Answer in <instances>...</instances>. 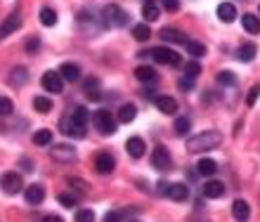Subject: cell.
I'll use <instances>...</instances> for the list:
<instances>
[{"mask_svg": "<svg viewBox=\"0 0 260 222\" xmlns=\"http://www.w3.org/2000/svg\"><path fill=\"white\" fill-rule=\"evenodd\" d=\"M222 144V135L218 130H204L187 139V152L189 154H204V152H213Z\"/></svg>", "mask_w": 260, "mask_h": 222, "instance_id": "1", "label": "cell"}, {"mask_svg": "<svg viewBox=\"0 0 260 222\" xmlns=\"http://www.w3.org/2000/svg\"><path fill=\"white\" fill-rule=\"evenodd\" d=\"M128 21H130V14L125 12L123 7H118V5H107L102 10V24L107 28H123V26H128Z\"/></svg>", "mask_w": 260, "mask_h": 222, "instance_id": "2", "label": "cell"}, {"mask_svg": "<svg viewBox=\"0 0 260 222\" xmlns=\"http://www.w3.org/2000/svg\"><path fill=\"white\" fill-rule=\"evenodd\" d=\"M92 123H95V128L102 135H114L116 132V118L111 116V111H107V109H97L95 114H92Z\"/></svg>", "mask_w": 260, "mask_h": 222, "instance_id": "3", "label": "cell"}, {"mask_svg": "<svg viewBox=\"0 0 260 222\" xmlns=\"http://www.w3.org/2000/svg\"><path fill=\"white\" fill-rule=\"evenodd\" d=\"M149 57L154 59L156 64H166V66H180V55L175 50L171 48H151L149 50Z\"/></svg>", "mask_w": 260, "mask_h": 222, "instance_id": "4", "label": "cell"}, {"mask_svg": "<svg viewBox=\"0 0 260 222\" xmlns=\"http://www.w3.org/2000/svg\"><path fill=\"white\" fill-rule=\"evenodd\" d=\"M171 166H173V159H171V152L166 149L164 144H158V146H154L151 149V168L154 170H171Z\"/></svg>", "mask_w": 260, "mask_h": 222, "instance_id": "5", "label": "cell"}, {"mask_svg": "<svg viewBox=\"0 0 260 222\" xmlns=\"http://www.w3.org/2000/svg\"><path fill=\"white\" fill-rule=\"evenodd\" d=\"M0 189L5 192V194H19L21 189H24V182H21V175L10 170V173H3L0 175Z\"/></svg>", "mask_w": 260, "mask_h": 222, "instance_id": "6", "label": "cell"}, {"mask_svg": "<svg viewBox=\"0 0 260 222\" xmlns=\"http://www.w3.org/2000/svg\"><path fill=\"white\" fill-rule=\"evenodd\" d=\"M41 85L45 92H52V95H57V92L64 90V78L59 71H45L41 78Z\"/></svg>", "mask_w": 260, "mask_h": 222, "instance_id": "7", "label": "cell"}, {"mask_svg": "<svg viewBox=\"0 0 260 222\" xmlns=\"http://www.w3.org/2000/svg\"><path fill=\"white\" fill-rule=\"evenodd\" d=\"M59 125H62V132L67 135V137H76V139H83V137H85V125L78 123V121H76L71 114H69V116H64Z\"/></svg>", "mask_w": 260, "mask_h": 222, "instance_id": "8", "label": "cell"}, {"mask_svg": "<svg viewBox=\"0 0 260 222\" xmlns=\"http://www.w3.org/2000/svg\"><path fill=\"white\" fill-rule=\"evenodd\" d=\"M114 168H116V161H114V156L109 152H102L95 156V170L100 175H111Z\"/></svg>", "mask_w": 260, "mask_h": 222, "instance_id": "9", "label": "cell"}, {"mask_svg": "<svg viewBox=\"0 0 260 222\" xmlns=\"http://www.w3.org/2000/svg\"><path fill=\"white\" fill-rule=\"evenodd\" d=\"M50 156L59 163H71V161H76V149L69 144H55L50 149Z\"/></svg>", "mask_w": 260, "mask_h": 222, "instance_id": "10", "label": "cell"}, {"mask_svg": "<svg viewBox=\"0 0 260 222\" xmlns=\"http://www.w3.org/2000/svg\"><path fill=\"white\" fill-rule=\"evenodd\" d=\"M225 184L218 180H208L204 182V187H201V194H204V199H222L225 196Z\"/></svg>", "mask_w": 260, "mask_h": 222, "instance_id": "11", "label": "cell"}, {"mask_svg": "<svg viewBox=\"0 0 260 222\" xmlns=\"http://www.w3.org/2000/svg\"><path fill=\"white\" fill-rule=\"evenodd\" d=\"M154 106H156L161 114H166V116H175V114H178V102L173 97H168V95H156Z\"/></svg>", "mask_w": 260, "mask_h": 222, "instance_id": "12", "label": "cell"}, {"mask_svg": "<svg viewBox=\"0 0 260 222\" xmlns=\"http://www.w3.org/2000/svg\"><path fill=\"white\" fill-rule=\"evenodd\" d=\"M19 26H21V17H19V12H12L5 21H3V26H0V41H5L7 35H12L14 31H19Z\"/></svg>", "mask_w": 260, "mask_h": 222, "instance_id": "13", "label": "cell"}, {"mask_svg": "<svg viewBox=\"0 0 260 222\" xmlns=\"http://www.w3.org/2000/svg\"><path fill=\"white\" fill-rule=\"evenodd\" d=\"M24 199H26V203H31V206H38V203H43V199H45V187H43V184H28V187L24 189Z\"/></svg>", "mask_w": 260, "mask_h": 222, "instance_id": "14", "label": "cell"}, {"mask_svg": "<svg viewBox=\"0 0 260 222\" xmlns=\"http://www.w3.org/2000/svg\"><path fill=\"white\" fill-rule=\"evenodd\" d=\"M161 38H164L166 43H175V45H187V41H189L180 28H173V26L161 28Z\"/></svg>", "mask_w": 260, "mask_h": 222, "instance_id": "15", "label": "cell"}, {"mask_svg": "<svg viewBox=\"0 0 260 222\" xmlns=\"http://www.w3.org/2000/svg\"><path fill=\"white\" fill-rule=\"evenodd\" d=\"M57 71L62 73V78H64V81H69V83L81 81V66H78V64H74V62H64Z\"/></svg>", "mask_w": 260, "mask_h": 222, "instance_id": "16", "label": "cell"}, {"mask_svg": "<svg viewBox=\"0 0 260 222\" xmlns=\"http://www.w3.org/2000/svg\"><path fill=\"white\" fill-rule=\"evenodd\" d=\"M232 215L237 222H246L248 217H251V206H248L244 199H237V201L232 203Z\"/></svg>", "mask_w": 260, "mask_h": 222, "instance_id": "17", "label": "cell"}, {"mask_svg": "<svg viewBox=\"0 0 260 222\" xmlns=\"http://www.w3.org/2000/svg\"><path fill=\"white\" fill-rule=\"evenodd\" d=\"M125 149H128V154L133 159H142L144 152H147V144H144L142 137H130L128 142H125Z\"/></svg>", "mask_w": 260, "mask_h": 222, "instance_id": "18", "label": "cell"}, {"mask_svg": "<svg viewBox=\"0 0 260 222\" xmlns=\"http://www.w3.org/2000/svg\"><path fill=\"white\" fill-rule=\"evenodd\" d=\"M168 199H173V201H185L187 196H189V189H187L185 182H173L171 187H168Z\"/></svg>", "mask_w": 260, "mask_h": 222, "instance_id": "19", "label": "cell"}, {"mask_svg": "<svg viewBox=\"0 0 260 222\" xmlns=\"http://www.w3.org/2000/svg\"><path fill=\"white\" fill-rule=\"evenodd\" d=\"M142 17H144V21H156L158 17H161V7H158L156 0H144Z\"/></svg>", "mask_w": 260, "mask_h": 222, "instance_id": "20", "label": "cell"}, {"mask_svg": "<svg viewBox=\"0 0 260 222\" xmlns=\"http://www.w3.org/2000/svg\"><path fill=\"white\" fill-rule=\"evenodd\" d=\"M218 19L225 21V24H232L237 19V7L232 3H220L218 5Z\"/></svg>", "mask_w": 260, "mask_h": 222, "instance_id": "21", "label": "cell"}, {"mask_svg": "<svg viewBox=\"0 0 260 222\" xmlns=\"http://www.w3.org/2000/svg\"><path fill=\"white\" fill-rule=\"evenodd\" d=\"M255 55H258L255 43H244V45H239V50H237V59H239V62H253Z\"/></svg>", "mask_w": 260, "mask_h": 222, "instance_id": "22", "label": "cell"}, {"mask_svg": "<svg viewBox=\"0 0 260 222\" xmlns=\"http://www.w3.org/2000/svg\"><path fill=\"white\" fill-rule=\"evenodd\" d=\"M26 81H28V71L24 69V66H14V69L10 71V78H7V83L14 85V88H21Z\"/></svg>", "mask_w": 260, "mask_h": 222, "instance_id": "23", "label": "cell"}, {"mask_svg": "<svg viewBox=\"0 0 260 222\" xmlns=\"http://www.w3.org/2000/svg\"><path fill=\"white\" fill-rule=\"evenodd\" d=\"M241 26L246 28V33H251V35L260 33V17H255V14H244V17H241Z\"/></svg>", "mask_w": 260, "mask_h": 222, "instance_id": "24", "label": "cell"}, {"mask_svg": "<svg viewBox=\"0 0 260 222\" xmlns=\"http://www.w3.org/2000/svg\"><path fill=\"white\" fill-rule=\"evenodd\" d=\"M135 78L140 83H154V81H156V69H154V66H137Z\"/></svg>", "mask_w": 260, "mask_h": 222, "instance_id": "25", "label": "cell"}, {"mask_svg": "<svg viewBox=\"0 0 260 222\" xmlns=\"http://www.w3.org/2000/svg\"><path fill=\"white\" fill-rule=\"evenodd\" d=\"M197 170H199V175H206V177H211V175H215L218 173V163L213 159H201L197 163Z\"/></svg>", "mask_w": 260, "mask_h": 222, "instance_id": "26", "label": "cell"}, {"mask_svg": "<svg viewBox=\"0 0 260 222\" xmlns=\"http://www.w3.org/2000/svg\"><path fill=\"white\" fill-rule=\"evenodd\" d=\"M137 116V106L135 104H123L118 109V123H133Z\"/></svg>", "mask_w": 260, "mask_h": 222, "instance_id": "27", "label": "cell"}, {"mask_svg": "<svg viewBox=\"0 0 260 222\" xmlns=\"http://www.w3.org/2000/svg\"><path fill=\"white\" fill-rule=\"evenodd\" d=\"M85 97L90 102H100L102 99V92H100V83H97V78H90L88 83H85Z\"/></svg>", "mask_w": 260, "mask_h": 222, "instance_id": "28", "label": "cell"}, {"mask_svg": "<svg viewBox=\"0 0 260 222\" xmlns=\"http://www.w3.org/2000/svg\"><path fill=\"white\" fill-rule=\"evenodd\" d=\"M34 144L38 146H50L52 144V130H48V128H41V130L34 132Z\"/></svg>", "mask_w": 260, "mask_h": 222, "instance_id": "29", "label": "cell"}, {"mask_svg": "<svg viewBox=\"0 0 260 222\" xmlns=\"http://www.w3.org/2000/svg\"><path fill=\"white\" fill-rule=\"evenodd\" d=\"M133 38H135L137 43H147L151 38V31H149V26H147V21L144 24H135L133 26Z\"/></svg>", "mask_w": 260, "mask_h": 222, "instance_id": "30", "label": "cell"}, {"mask_svg": "<svg viewBox=\"0 0 260 222\" xmlns=\"http://www.w3.org/2000/svg\"><path fill=\"white\" fill-rule=\"evenodd\" d=\"M38 17H41L43 26H55V24H57V12L52 10V7H41Z\"/></svg>", "mask_w": 260, "mask_h": 222, "instance_id": "31", "label": "cell"}, {"mask_svg": "<svg viewBox=\"0 0 260 222\" xmlns=\"http://www.w3.org/2000/svg\"><path fill=\"white\" fill-rule=\"evenodd\" d=\"M34 109L38 114H50L52 111V99L45 97V95H38V97H34Z\"/></svg>", "mask_w": 260, "mask_h": 222, "instance_id": "32", "label": "cell"}, {"mask_svg": "<svg viewBox=\"0 0 260 222\" xmlns=\"http://www.w3.org/2000/svg\"><path fill=\"white\" fill-rule=\"evenodd\" d=\"M189 128H192V121H189L187 116H178V118H175V135H180V137H182V135H187V132H189Z\"/></svg>", "mask_w": 260, "mask_h": 222, "instance_id": "33", "label": "cell"}, {"mask_svg": "<svg viewBox=\"0 0 260 222\" xmlns=\"http://www.w3.org/2000/svg\"><path fill=\"white\" fill-rule=\"evenodd\" d=\"M187 52H189L194 59H199V57L206 55V45L204 43H197V41H187Z\"/></svg>", "mask_w": 260, "mask_h": 222, "instance_id": "34", "label": "cell"}, {"mask_svg": "<svg viewBox=\"0 0 260 222\" xmlns=\"http://www.w3.org/2000/svg\"><path fill=\"white\" fill-rule=\"evenodd\" d=\"M71 116L78 121V123H83V125H88V121H90V111L85 109V106H76L74 111H71Z\"/></svg>", "mask_w": 260, "mask_h": 222, "instance_id": "35", "label": "cell"}, {"mask_svg": "<svg viewBox=\"0 0 260 222\" xmlns=\"http://www.w3.org/2000/svg\"><path fill=\"white\" fill-rule=\"evenodd\" d=\"M12 111H14L12 99H10V97H5V95H0V116L5 118V116H10Z\"/></svg>", "mask_w": 260, "mask_h": 222, "instance_id": "36", "label": "cell"}, {"mask_svg": "<svg viewBox=\"0 0 260 222\" xmlns=\"http://www.w3.org/2000/svg\"><path fill=\"white\" fill-rule=\"evenodd\" d=\"M218 83L220 85H234V83H237V76H234L232 71H220V73H218Z\"/></svg>", "mask_w": 260, "mask_h": 222, "instance_id": "37", "label": "cell"}, {"mask_svg": "<svg viewBox=\"0 0 260 222\" xmlns=\"http://www.w3.org/2000/svg\"><path fill=\"white\" fill-rule=\"evenodd\" d=\"M67 182H69V187H74L78 194H88V184H85L83 180H78V177H69Z\"/></svg>", "mask_w": 260, "mask_h": 222, "instance_id": "38", "label": "cell"}, {"mask_svg": "<svg viewBox=\"0 0 260 222\" xmlns=\"http://www.w3.org/2000/svg\"><path fill=\"white\" fill-rule=\"evenodd\" d=\"M199 73H201V64H199V62H187L185 64V76L197 78Z\"/></svg>", "mask_w": 260, "mask_h": 222, "instance_id": "39", "label": "cell"}, {"mask_svg": "<svg viewBox=\"0 0 260 222\" xmlns=\"http://www.w3.org/2000/svg\"><path fill=\"white\" fill-rule=\"evenodd\" d=\"M57 201L62 203L64 208H74L76 203H78V199H76L74 194H59V196H57Z\"/></svg>", "mask_w": 260, "mask_h": 222, "instance_id": "40", "label": "cell"}, {"mask_svg": "<svg viewBox=\"0 0 260 222\" xmlns=\"http://www.w3.org/2000/svg\"><path fill=\"white\" fill-rule=\"evenodd\" d=\"M76 222H95V213L90 208H83L76 213Z\"/></svg>", "mask_w": 260, "mask_h": 222, "instance_id": "41", "label": "cell"}, {"mask_svg": "<svg viewBox=\"0 0 260 222\" xmlns=\"http://www.w3.org/2000/svg\"><path fill=\"white\" fill-rule=\"evenodd\" d=\"M258 97H260V85H253V88L248 90V95H246V104L253 106L255 102H258Z\"/></svg>", "mask_w": 260, "mask_h": 222, "instance_id": "42", "label": "cell"}, {"mask_svg": "<svg viewBox=\"0 0 260 222\" xmlns=\"http://www.w3.org/2000/svg\"><path fill=\"white\" fill-rule=\"evenodd\" d=\"M161 7L166 12H178L180 10V0H161Z\"/></svg>", "mask_w": 260, "mask_h": 222, "instance_id": "43", "label": "cell"}, {"mask_svg": "<svg viewBox=\"0 0 260 222\" xmlns=\"http://www.w3.org/2000/svg\"><path fill=\"white\" fill-rule=\"evenodd\" d=\"M104 222H123V213H118V210H111L104 215Z\"/></svg>", "mask_w": 260, "mask_h": 222, "instance_id": "44", "label": "cell"}, {"mask_svg": "<svg viewBox=\"0 0 260 222\" xmlns=\"http://www.w3.org/2000/svg\"><path fill=\"white\" fill-rule=\"evenodd\" d=\"M178 88H180V90H192V88H194V78H189V76H185V78H180V83H178Z\"/></svg>", "mask_w": 260, "mask_h": 222, "instance_id": "45", "label": "cell"}, {"mask_svg": "<svg viewBox=\"0 0 260 222\" xmlns=\"http://www.w3.org/2000/svg\"><path fill=\"white\" fill-rule=\"evenodd\" d=\"M38 48H41V41H38L36 35H34V38H28V41H26V52H36V50H38Z\"/></svg>", "mask_w": 260, "mask_h": 222, "instance_id": "46", "label": "cell"}, {"mask_svg": "<svg viewBox=\"0 0 260 222\" xmlns=\"http://www.w3.org/2000/svg\"><path fill=\"white\" fill-rule=\"evenodd\" d=\"M19 163H21V168H24L26 173H31V170H34V168H36V163H34V161H28V159H21Z\"/></svg>", "mask_w": 260, "mask_h": 222, "instance_id": "47", "label": "cell"}, {"mask_svg": "<svg viewBox=\"0 0 260 222\" xmlns=\"http://www.w3.org/2000/svg\"><path fill=\"white\" fill-rule=\"evenodd\" d=\"M168 187H171V184H168V182H158V194H168Z\"/></svg>", "mask_w": 260, "mask_h": 222, "instance_id": "48", "label": "cell"}, {"mask_svg": "<svg viewBox=\"0 0 260 222\" xmlns=\"http://www.w3.org/2000/svg\"><path fill=\"white\" fill-rule=\"evenodd\" d=\"M43 222H64V217H59V215H45V217H43Z\"/></svg>", "mask_w": 260, "mask_h": 222, "instance_id": "49", "label": "cell"}, {"mask_svg": "<svg viewBox=\"0 0 260 222\" xmlns=\"http://www.w3.org/2000/svg\"><path fill=\"white\" fill-rule=\"evenodd\" d=\"M128 222H137V220H128Z\"/></svg>", "mask_w": 260, "mask_h": 222, "instance_id": "50", "label": "cell"}, {"mask_svg": "<svg viewBox=\"0 0 260 222\" xmlns=\"http://www.w3.org/2000/svg\"><path fill=\"white\" fill-rule=\"evenodd\" d=\"M258 10H260V7H258Z\"/></svg>", "mask_w": 260, "mask_h": 222, "instance_id": "51", "label": "cell"}]
</instances>
